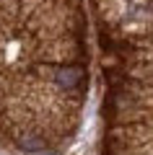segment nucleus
Listing matches in <instances>:
<instances>
[{"instance_id":"nucleus-1","label":"nucleus","mask_w":153,"mask_h":155,"mask_svg":"<svg viewBox=\"0 0 153 155\" xmlns=\"http://www.w3.org/2000/svg\"><path fill=\"white\" fill-rule=\"evenodd\" d=\"M86 70L81 0H0V147L37 153L73 134Z\"/></svg>"}]
</instances>
